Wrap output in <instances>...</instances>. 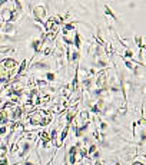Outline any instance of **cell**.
I'll use <instances>...</instances> for the list:
<instances>
[{
	"label": "cell",
	"mask_w": 146,
	"mask_h": 165,
	"mask_svg": "<svg viewBox=\"0 0 146 165\" xmlns=\"http://www.w3.org/2000/svg\"><path fill=\"white\" fill-rule=\"evenodd\" d=\"M16 66H17V63L13 59H5L0 62V80L7 82L12 79L16 72Z\"/></svg>",
	"instance_id": "obj_1"
}]
</instances>
